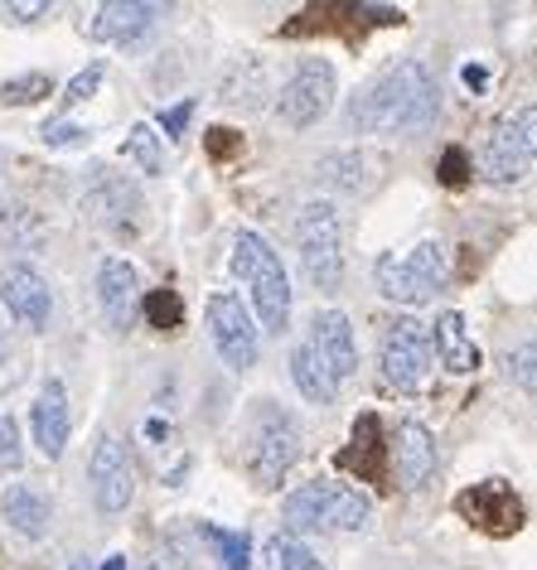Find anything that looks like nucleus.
I'll return each mask as SVG.
<instances>
[{
  "label": "nucleus",
  "mask_w": 537,
  "mask_h": 570,
  "mask_svg": "<svg viewBox=\"0 0 537 570\" xmlns=\"http://www.w3.org/2000/svg\"><path fill=\"white\" fill-rule=\"evenodd\" d=\"M436 348H431V324L417 315H398L383 324V338H378V373H383L388 387L398 392H421L431 377Z\"/></svg>",
  "instance_id": "nucleus-7"
},
{
  "label": "nucleus",
  "mask_w": 537,
  "mask_h": 570,
  "mask_svg": "<svg viewBox=\"0 0 537 570\" xmlns=\"http://www.w3.org/2000/svg\"><path fill=\"white\" fill-rule=\"evenodd\" d=\"M441 169H446V184H460V179H465V150L450 146L446 160H441Z\"/></svg>",
  "instance_id": "nucleus-35"
},
{
  "label": "nucleus",
  "mask_w": 537,
  "mask_h": 570,
  "mask_svg": "<svg viewBox=\"0 0 537 570\" xmlns=\"http://www.w3.org/2000/svg\"><path fill=\"white\" fill-rule=\"evenodd\" d=\"M533 160H537V102L514 107L494 121L485 150H479V175L489 184H514L528 175Z\"/></svg>",
  "instance_id": "nucleus-8"
},
{
  "label": "nucleus",
  "mask_w": 537,
  "mask_h": 570,
  "mask_svg": "<svg viewBox=\"0 0 537 570\" xmlns=\"http://www.w3.org/2000/svg\"><path fill=\"white\" fill-rule=\"evenodd\" d=\"M68 570H92V561H74V566H68Z\"/></svg>",
  "instance_id": "nucleus-40"
},
{
  "label": "nucleus",
  "mask_w": 537,
  "mask_h": 570,
  "mask_svg": "<svg viewBox=\"0 0 537 570\" xmlns=\"http://www.w3.org/2000/svg\"><path fill=\"white\" fill-rule=\"evenodd\" d=\"M146 315H150L155 330H175V324H179V301L169 291H160V295H150V301H146Z\"/></svg>",
  "instance_id": "nucleus-32"
},
{
  "label": "nucleus",
  "mask_w": 537,
  "mask_h": 570,
  "mask_svg": "<svg viewBox=\"0 0 537 570\" xmlns=\"http://www.w3.org/2000/svg\"><path fill=\"white\" fill-rule=\"evenodd\" d=\"M295 247H301V271L320 295L344 291V237H339V208L330 198H310L295 213Z\"/></svg>",
  "instance_id": "nucleus-5"
},
{
  "label": "nucleus",
  "mask_w": 537,
  "mask_h": 570,
  "mask_svg": "<svg viewBox=\"0 0 537 570\" xmlns=\"http://www.w3.org/2000/svg\"><path fill=\"white\" fill-rule=\"evenodd\" d=\"M82 204H88L92 218L107 223L111 233H131L136 218H140V194L126 179H117V175H97Z\"/></svg>",
  "instance_id": "nucleus-19"
},
{
  "label": "nucleus",
  "mask_w": 537,
  "mask_h": 570,
  "mask_svg": "<svg viewBox=\"0 0 537 570\" xmlns=\"http://www.w3.org/2000/svg\"><path fill=\"white\" fill-rule=\"evenodd\" d=\"M460 78L470 82V88H489V68H475V63H465V68H460Z\"/></svg>",
  "instance_id": "nucleus-37"
},
{
  "label": "nucleus",
  "mask_w": 537,
  "mask_h": 570,
  "mask_svg": "<svg viewBox=\"0 0 537 570\" xmlns=\"http://www.w3.org/2000/svg\"><path fill=\"white\" fill-rule=\"evenodd\" d=\"M165 10L160 6H146V0H107V6H97L92 10V20H88V35L97 39V45H140L150 30H155V20H160Z\"/></svg>",
  "instance_id": "nucleus-17"
},
{
  "label": "nucleus",
  "mask_w": 537,
  "mask_h": 570,
  "mask_svg": "<svg viewBox=\"0 0 537 570\" xmlns=\"http://www.w3.org/2000/svg\"><path fill=\"white\" fill-rule=\"evenodd\" d=\"M10 363V338H6V330H0V367Z\"/></svg>",
  "instance_id": "nucleus-38"
},
{
  "label": "nucleus",
  "mask_w": 537,
  "mask_h": 570,
  "mask_svg": "<svg viewBox=\"0 0 537 570\" xmlns=\"http://www.w3.org/2000/svg\"><path fill=\"white\" fill-rule=\"evenodd\" d=\"M0 518L10 522V532L25 537V541H39L49 532V518H53V508H49V498L30 489V483H10L6 493H0Z\"/></svg>",
  "instance_id": "nucleus-20"
},
{
  "label": "nucleus",
  "mask_w": 537,
  "mask_h": 570,
  "mask_svg": "<svg viewBox=\"0 0 537 570\" xmlns=\"http://www.w3.org/2000/svg\"><path fill=\"white\" fill-rule=\"evenodd\" d=\"M305 348L320 358V367L330 373L334 382L353 377V367H359V338H353V324L344 309H320L315 320H310V338Z\"/></svg>",
  "instance_id": "nucleus-14"
},
{
  "label": "nucleus",
  "mask_w": 537,
  "mask_h": 570,
  "mask_svg": "<svg viewBox=\"0 0 537 570\" xmlns=\"http://www.w3.org/2000/svg\"><path fill=\"white\" fill-rule=\"evenodd\" d=\"M121 155L131 160L136 169H146V175H160L165 169V150H160V136H155V126H131L126 131V140H121Z\"/></svg>",
  "instance_id": "nucleus-26"
},
{
  "label": "nucleus",
  "mask_w": 537,
  "mask_h": 570,
  "mask_svg": "<svg viewBox=\"0 0 537 570\" xmlns=\"http://www.w3.org/2000/svg\"><path fill=\"white\" fill-rule=\"evenodd\" d=\"M208 547L218 551V566L223 570H252V541L247 532H228V527H204Z\"/></svg>",
  "instance_id": "nucleus-27"
},
{
  "label": "nucleus",
  "mask_w": 537,
  "mask_h": 570,
  "mask_svg": "<svg viewBox=\"0 0 537 570\" xmlns=\"http://www.w3.org/2000/svg\"><path fill=\"white\" fill-rule=\"evenodd\" d=\"M315 175L330 184V189H339V194H369L373 179H378V155L353 150V146L330 150V155H324V160L315 165Z\"/></svg>",
  "instance_id": "nucleus-21"
},
{
  "label": "nucleus",
  "mask_w": 537,
  "mask_h": 570,
  "mask_svg": "<svg viewBox=\"0 0 537 570\" xmlns=\"http://www.w3.org/2000/svg\"><path fill=\"white\" fill-rule=\"evenodd\" d=\"M383 450H388V440H378V421L363 416L359 425H353V445L339 454V464L359 469V479H378L383 474Z\"/></svg>",
  "instance_id": "nucleus-24"
},
{
  "label": "nucleus",
  "mask_w": 537,
  "mask_h": 570,
  "mask_svg": "<svg viewBox=\"0 0 537 570\" xmlns=\"http://www.w3.org/2000/svg\"><path fill=\"white\" fill-rule=\"evenodd\" d=\"M25 445H20V425L16 416H0V469H20Z\"/></svg>",
  "instance_id": "nucleus-31"
},
{
  "label": "nucleus",
  "mask_w": 537,
  "mask_h": 570,
  "mask_svg": "<svg viewBox=\"0 0 537 570\" xmlns=\"http://www.w3.org/2000/svg\"><path fill=\"white\" fill-rule=\"evenodd\" d=\"M233 276L247 285L257 330L286 334L291 330V276H286V266H281L276 247L262 233H252V227H243V233L233 237Z\"/></svg>",
  "instance_id": "nucleus-3"
},
{
  "label": "nucleus",
  "mask_w": 537,
  "mask_h": 570,
  "mask_svg": "<svg viewBox=\"0 0 537 570\" xmlns=\"http://www.w3.org/2000/svg\"><path fill=\"white\" fill-rule=\"evenodd\" d=\"M388 460L398 469V483L407 493H421L436 479V435L421 421H398L388 435Z\"/></svg>",
  "instance_id": "nucleus-15"
},
{
  "label": "nucleus",
  "mask_w": 537,
  "mask_h": 570,
  "mask_svg": "<svg viewBox=\"0 0 537 570\" xmlns=\"http://www.w3.org/2000/svg\"><path fill=\"white\" fill-rule=\"evenodd\" d=\"M102 73H107L102 63H88V68H82V73H78L74 82H68V92H64V107H78V102H88V97H92L97 88H102Z\"/></svg>",
  "instance_id": "nucleus-30"
},
{
  "label": "nucleus",
  "mask_w": 537,
  "mask_h": 570,
  "mask_svg": "<svg viewBox=\"0 0 537 570\" xmlns=\"http://www.w3.org/2000/svg\"><path fill=\"white\" fill-rule=\"evenodd\" d=\"M88 489H92V503H97L102 518H117V512L131 508V498H136V460H131V450H126V440L102 435L92 445Z\"/></svg>",
  "instance_id": "nucleus-11"
},
{
  "label": "nucleus",
  "mask_w": 537,
  "mask_h": 570,
  "mask_svg": "<svg viewBox=\"0 0 537 570\" xmlns=\"http://www.w3.org/2000/svg\"><path fill=\"white\" fill-rule=\"evenodd\" d=\"M189 117H194V97H185V102H175V107L160 111V131L179 140V136L189 131Z\"/></svg>",
  "instance_id": "nucleus-33"
},
{
  "label": "nucleus",
  "mask_w": 537,
  "mask_h": 570,
  "mask_svg": "<svg viewBox=\"0 0 537 570\" xmlns=\"http://www.w3.org/2000/svg\"><path fill=\"white\" fill-rule=\"evenodd\" d=\"M460 512L489 537H508V532H518V522H523V503L504 479H485V483H475V489H465Z\"/></svg>",
  "instance_id": "nucleus-16"
},
{
  "label": "nucleus",
  "mask_w": 537,
  "mask_h": 570,
  "mask_svg": "<svg viewBox=\"0 0 537 570\" xmlns=\"http://www.w3.org/2000/svg\"><path fill=\"white\" fill-rule=\"evenodd\" d=\"M39 16H49V6H10V20H20V24H30Z\"/></svg>",
  "instance_id": "nucleus-36"
},
{
  "label": "nucleus",
  "mask_w": 537,
  "mask_h": 570,
  "mask_svg": "<svg viewBox=\"0 0 537 570\" xmlns=\"http://www.w3.org/2000/svg\"><path fill=\"white\" fill-rule=\"evenodd\" d=\"M281 522L291 537H330V532H369L373 527V498L349 489L339 479H310L286 493Z\"/></svg>",
  "instance_id": "nucleus-2"
},
{
  "label": "nucleus",
  "mask_w": 537,
  "mask_h": 570,
  "mask_svg": "<svg viewBox=\"0 0 537 570\" xmlns=\"http://www.w3.org/2000/svg\"><path fill=\"white\" fill-rule=\"evenodd\" d=\"M334 92H339L334 63L330 59H301L295 73L281 82V92H276V117L286 121L291 131H305V126H315L324 111L334 107Z\"/></svg>",
  "instance_id": "nucleus-9"
},
{
  "label": "nucleus",
  "mask_w": 537,
  "mask_h": 570,
  "mask_svg": "<svg viewBox=\"0 0 537 570\" xmlns=\"http://www.w3.org/2000/svg\"><path fill=\"white\" fill-rule=\"evenodd\" d=\"M39 136H45V146H82V140H88V131L74 121H49Z\"/></svg>",
  "instance_id": "nucleus-34"
},
{
  "label": "nucleus",
  "mask_w": 537,
  "mask_h": 570,
  "mask_svg": "<svg viewBox=\"0 0 537 570\" xmlns=\"http://www.w3.org/2000/svg\"><path fill=\"white\" fill-rule=\"evenodd\" d=\"M291 382H295V392H301L305 402H315V406H330L334 396H339V382L324 373L320 358H315V353H310L305 344L291 348Z\"/></svg>",
  "instance_id": "nucleus-23"
},
{
  "label": "nucleus",
  "mask_w": 537,
  "mask_h": 570,
  "mask_svg": "<svg viewBox=\"0 0 537 570\" xmlns=\"http://www.w3.org/2000/svg\"><path fill=\"white\" fill-rule=\"evenodd\" d=\"M508 377H514L523 392H537V334L523 338V344L508 353Z\"/></svg>",
  "instance_id": "nucleus-29"
},
{
  "label": "nucleus",
  "mask_w": 537,
  "mask_h": 570,
  "mask_svg": "<svg viewBox=\"0 0 537 570\" xmlns=\"http://www.w3.org/2000/svg\"><path fill=\"white\" fill-rule=\"evenodd\" d=\"M436 117H441V88L421 59L383 68L349 102V126L363 136H421Z\"/></svg>",
  "instance_id": "nucleus-1"
},
{
  "label": "nucleus",
  "mask_w": 537,
  "mask_h": 570,
  "mask_svg": "<svg viewBox=\"0 0 537 570\" xmlns=\"http://www.w3.org/2000/svg\"><path fill=\"white\" fill-rule=\"evenodd\" d=\"M30 431H35V445L45 460H64L74 416H68V387L59 377H49L45 387H39V402L30 406Z\"/></svg>",
  "instance_id": "nucleus-18"
},
{
  "label": "nucleus",
  "mask_w": 537,
  "mask_h": 570,
  "mask_svg": "<svg viewBox=\"0 0 537 570\" xmlns=\"http://www.w3.org/2000/svg\"><path fill=\"white\" fill-rule=\"evenodd\" d=\"M373 281H378V291H383L392 305H431L436 295H441V285H446V247L436 237H427V242H417V247L402 252V256L398 252L378 256Z\"/></svg>",
  "instance_id": "nucleus-6"
},
{
  "label": "nucleus",
  "mask_w": 537,
  "mask_h": 570,
  "mask_svg": "<svg viewBox=\"0 0 537 570\" xmlns=\"http://www.w3.org/2000/svg\"><path fill=\"white\" fill-rule=\"evenodd\" d=\"M0 305L10 309V320L16 324L45 334L49 315H53V291L30 262H10L6 271H0Z\"/></svg>",
  "instance_id": "nucleus-12"
},
{
  "label": "nucleus",
  "mask_w": 537,
  "mask_h": 570,
  "mask_svg": "<svg viewBox=\"0 0 537 570\" xmlns=\"http://www.w3.org/2000/svg\"><path fill=\"white\" fill-rule=\"evenodd\" d=\"M301 460V421L276 396H257L247 411V469L257 489H281Z\"/></svg>",
  "instance_id": "nucleus-4"
},
{
  "label": "nucleus",
  "mask_w": 537,
  "mask_h": 570,
  "mask_svg": "<svg viewBox=\"0 0 537 570\" xmlns=\"http://www.w3.org/2000/svg\"><path fill=\"white\" fill-rule=\"evenodd\" d=\"M431 348L450 373H475L479 367V344L470 338V330H465L460 309H446V315L431 320Z\"/></svg>",
  "instance_id": "nucleus-22"
},
{
  "label": "nucleus",
  "mask_w": 537,
  "mask_h": 570,
  "mask_svg": "<svg viewBox=\"0 0 537 570\" xmlns=\"http://www.w3.org/2000/svg\"><path fill=\"white\" fill-rule=\"evenodd\" d=\"M97 309H102L107 330L126 334L140 315V276L126 256H102L97 266Z\"/></svg>",
  "instance_id": "nucleus-13"
},
{
  "label": "nucleus",
  "mask_w": 537,
  "mask_h": 570,
  "mask_svg": "<svg viewBox=\"0 0 537 570\" xmlns=\"http://www.w3.org/2000/svg\"><path fill=\"white\" fill-rule=\"evenodd\" d=\"M204 320H208V338H214L218 358L228 363L233 373H247L262 353V330H257V320H252V309L237 301L233 291H218V295H208Z\"/></svg>",
  "instance_id": "nucleus-10"
},
{
  "label": "nucleus",
  "mask_w": 537,
  "mask_h": 570,
  "mask_svg": "<svg viewBox=\"0 0 537 570\" xmlns=\"http://www.w3.org/2000/svg\"><path fill=\"white\" fill-rule=\"evenodd\" d=\"M102 570H126V561H121V556H107V561H102Z\"/></svg>",
  "instance_id": "nucleus-39"
},
{
  "label": "nucleus",
  "mask_w": 537,
  "mask_h": 570,
  "mask_svg": "<svg viewBox=\"0 0 537 570\" xmlns=\"http://www.w3.org/2000/svg\"><path fill=\"white\" fill-rule=\"evenodd\" d=\"M146 570H165V566H146Z\"/></svg>",
  "instance_id": "nucleus-41"
},
{
  "label": "nucleus",
  "mask_w": 537,
  "mask_h": 570,
  "mask_svg": "<svg viewBox=\"0 0 537 570\" xmlns=\"http://www.w3.org/2000/svg\"><path fill=\"white\" fill-rule=\"evenodd\" d=\"M53 92V78L49 73H25V78H10L0 88V107H30V102H45Z\"/></svg>",
  "instance_id": "nucleus-28"
},
{
  "label": "nucleus",
  "mask_w": 537,
  "mask_h": 570,
  "mask_svg": "<svg viewBox=\"0 0 537 570\" xmlns=\"http://www.w3.org/2000/svg\"><path fill=\"white\" fill-rule=\"evenodd\" d=\"M262 566H266V570H324L320 556L310 551L301 537H291V532H276L272 541H266Z\"/></svg>",
  "instance_id": "nucleus-25"
}]
</instances>
